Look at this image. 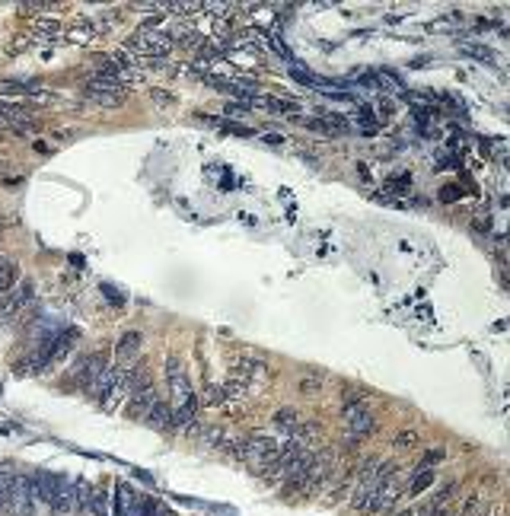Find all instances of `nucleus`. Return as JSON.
Instances as JSON below:
<instances>
[{
  "label": "nucleus",
  "instance_id": "nucleus-18",
  "mask_svg": "<svg viewBox=\"0 0 510 516\" xmlns=\"http://www.w3.org/2000/svg\"><path fill=\"white\" fill-rule=\"evenodd\" d=\"M13 471L0 469V516H10V484H13Z\"/></svg>",
  "mask_w": 510,
  "mask_h": 516
},
{
  "label": "nucleus",
  "instance_id": "nucleus-6",
  "mask_svg": "<svg viewBox=\"0 0 510 516\" xmlns=\"http://www.w3.org/2000/svg\"><path fill=\"white\" fill-rule=\"evenodd\" d=\"M322 443V427L319 424H297L287 433V449H303L310 452L312 446Z\"/></svg>",
  "mask_w": 510,
  "mask_h": 516
},
{
  "label": "nucleus",
  "instance_id": "nucleus-5",
  "mask_svg": "<svg viewBox=\"0 0 510 516\" xmlns=\"http://www.w3.org/2000/svg\"><path fill=\"white\" fill-rule=\"evenodd\" d=\"M157 401H159V399H157V389H153L150 382H144L140 389H134V392H131L125 414H128L131 420H144L147 414H150V408L157 405Z\"/></svg>",
  "mask_w": 510,
  "mask_h": 516
},
{
  "label": "nucleus",
  "instance_id": "nucleus-11",
  "mask_svg": "<svg viewBox=\"0 0 510 516\" xmlns=\"http://www.w3.org/2000/svg\"><path fill=\"white\" fill-rule=\"evenodd\" d=\"M121 99H125V93H108V89H99V86H86V102H93L99 108H118Z\"/></svg>",
  "mask_w": 510,
  "mask_h": 516
},
{
  "label": "nucleus",
  "instance_id": "nucleus-15",
  "mask_svg": "<svg viewBox=\"0 0 510 516\" xmlns=\"http://www.w3.org/2000/svg\"><path fill=\"white\" fill-rule=\"evenodd\" d=\"M134 488L131 484H118V491H115V516H128L134 507Z\"/></svg>",
  "mask_w": 510,
  "mask_h": 516
},
{
  "label": "nucleus",
  "instance_id": "nucleus-19",
  "mask_svg": "<svg viewBox=\"0 0 510 516\" xmlns=\"http://www.w3.org/2000/svg\"><path fill=\"white\" fill-rule=\"evenodd\" d=\"M427 488H434V469L414 471V475H412V484H408V494H424Z\"/></svg>",
  "mask_w": 510,
  "mask_h": 516
},
{
  "label": "nucleus",
  "instance_id": "nucleus-28",
  "mask_svg": "<svg viewBox=\"0 0 510 516\" xmlns=\"http://www.w3.org/2000/svg\"><path fill=\"white\" fill-rule=\"evenodd\" d=\"M35 32H38V35H51V38H55L57 35V23H55V19H42V23H35Z\"/></svg>",
  "mask_w": 510,
  "mask_h": 516
},
{
  "label": "nucleus",
  "instance_id": "nucleus-21",
  "mask_svg": "<svg viewBox=\"0 0 510 516\" xmlns=\"http://www.w3.org/2000/svg\"><path fill=\"white\" fill-rule=\"evenodd\" d=\"M93 494H96V491L89 488L86 481L76 484V507H80L83 513H86V510H93Z\"/></svg>",
  "mask_w": 510,
  "mask_h": 516
},
{
  "label": "nucleus",
  "instance_id": "nucleus-16",
  "mask_svg": "<svg viewBox=\"0 0 510 516\" xmlns=\"http://www.w3.org/2000/svg\"><path fill=\"white\" fill-rule=\"evenodd\" d=\"M169 13L176 16H195V13H204V0H172V4H163Z\"/></svg>",
  "mask_w": 510,
  "mask_h": 516
},
{
  "label": "nucleus",
  "instance_id": "nucleus-2",
  "mask_svg": "<svg viewBox=\"0 0 510 516\" xmlns=\"http://www.w3.org/2000/svg\"><path fill=\"white\" fill-rule=\"evenodd\" d=\"M35 299V284L32 280H26V284L13 287L10 293H4L0 297V322H10V319H16L19 312H26V306Z\"/></svg>",
  "mask_w": 510,
  "mask_h": 516
},
{
  "label": "nucleus",
  "instance_id": "nucleus-14",
  "mask_svg": "<svg viewBox=\"0 0 510 516\" xmlns=\"http://www.w3.org/2000/svg\"><path fill=\"white\" fill-rule=\"evenodd\" d=\"M147 424L150 427H159V430H163V427H172V408L166 405V401H157V405L150 408V414H147Z\"/></svg>",
  "mask_w": 510,
  "mask_h": 516
},
{
  "label": "nucleus",
  "instance_id": "nucleus-32",
  "mask_svg": "<svg viewBox=\"0 0 510 516\" xmlns=\"http://www.w3.org/2000/svg\"><path fill=\"white\" fill-rule=\"evenodd\" d=\"M380 115H382V118H392V115H395V105H392L389 99H380Z\"/></svg>",
  "mask_w": 510,
  "mask_h": 516
},
{
  "label": "nucleus",
  "instance_id": "nucleus-8",
  "mask_svg": "<svg viewBox=\"0 0 510 516\" xmlns=\"http://www.w3.org/2000/svg\"><path fill=\"white\" fill-rule=\"evenodd\" d=\"M61 478L64 475H51V471H32V475H29V488H32V494H35L38 500L51 507V500H55V491H57V484H61Z\"/></svg>",
  "mask_w": 510,
  "mask_h": 516
},
{
  "label": "nucleus",
  "instance_id": "nucleus-17",
  "mask_svg": "<svg viewBox=\"0 0 510 516\" xmlns=\"http://www.w3.org/2000/svg\"><path fill=\"white\" fill-rule=\"evenodd\" d=\"M96 35H99V32H96V29H93V25H89V23H86V19H76V23H74V25H70V35H67V38H70V42H80V45H89V42H93V38H96Z\"/></svg>",
  "mask_w": 510,
  "mask_h": 516
},
{
  "label": "nucleus",
  "instance_id": "nucleus-24",
  "mask_svg": "<svg viewBox=\"0 0 510 516\" xmlns=\"http://www.w3.org/2000/svg\"><path fill=\"white\" fill-rule=\"evenodd\" d=\"M443 459V449H431V452H424L421 456V462L414 465V471H427V469H434V462H440Z\"/></svg>",
  "mask_w": 510,
  "mask_h": 516
},
{
  "label": "nucleus",
  "instance_id": "nucleus-22",
  "mask_svg": "<svg viewBox=\"0 0 510 516\" xmlns=\"http://www.w3.org/2000/svg\"><path fill=\"white\" fill-rule=\"evenodd\" d=\"M459 51L472 55L475 61H491V57H494V51H491V48H482V45H472V42H463V45H459Z\"/></svg>",
  "mask_w": 510,
  "mask_h": 516
},
{
  "label": "nucleus",
  "instance_id": "nucleus-26",
  "mask_svg": "<svg viewBox=\"0 0 510 516\" xmlns=\"http://www.w3.org/2000/svg\"><path fill=\"white\" fill-rule=\"evenodd\" d=\"M220 127L223 131H230V134H239V137H252V127H246V125H236V121H220Z\"/></svg>",
  "mask_w": 510,
  "mask_h": 516
},
{
  "label": "nucleus",
  "instance_id": "nucleus-7",
  "mask_svg": "<svg viewBox=\"0 0 510 516\" xmlns=\"http://www.w3.org/2000/svg\"><path fill=\"white\" fill-rule=\"evenodd\" d=\"M140 344H144V335L140 331H125L115 344V367H131L140 354Z\"/></svg>",
  "mask_w": 510,
  "mask_h": 516
},
{
  "label": "nucleus",
  "instance_id": "nucleus-9",
  "mask_svg": "<svg viewBox=\"0 0 510 516\" xmlns=\"http://www.w3.org/2000/svg\"><path fill=\"white\" fill-rule=\"evenodd\" d=\"M51 367V357L45 354L42 348H35V350H29L26 357H19L16 360V376H35V373H45V369Z\"/></svg>",
  "mask_w": 510,
  "mask_h": 516
},
{
  "label": "nucleus",
  "instance_id": "nucleus-3",
  "mask_svg": "<svg viewBox=\"0 0 510 516\" xmlns=\"http://www.w3.org/2000/svg\"><path fill=\"white\" fill-rule=\"evenodd\" d=\"M74 344H76V331L74 328H57V331H48L38 348L51 357V363H57V360H64V357L74 350Z\"/></svg>",
  "mask_w": 510,
  "mask_h": 516
},
{
  "label": "nucleus",
  "instance_id": "nucleus-27",
  "mask_svg": "<svg viewBox=\"0 0 510 516\" xmlns=\"http://www.w3.org/2000/svg\"><path fill=\"white\" fill-rule=\"evenodd\" d=\"M319 386H322V379H319V376H303V379H300V392H303V395L319 392Z\"/></svg>",
  "mask_w": 510,
  "mask_h": 516
},
{
  "label": "nucleus",
  "instance_id": "nucleus-20",
  "mask_svg": "<svg viewBox=\"0 0 510 516\" xmlns=\"http://www.w3.org/2000/svg\"><path fill=\"white\" fill-rule=\"evenodd\" d=\"M271 420H274V427H280V430L290 433L293 427L300 424V414L293 411V408H280V411H274V418H271Z\"/></svg>",
  "mask_w": 510,
  "mask_h": 516
},
{
  "label": "nucleus",
  "instance_id": "nucleus-33",
  "mask_svg": "<svg viewBox=\"0 0 510 516\" xmlns=\"http://www.w3.org/2000/svg\"><path fill=\"white\" fill-rule=\"evenodd\" d=\"M153 99H157L159 105H172V102H176L169 93H163V89H153Z\"/></svg>",
  "mask_w": 510,
  "mask_h": 516
},
{
  "label": "nucleus",
  "instance_id": "nucleus-13",
  "mask_svg": "<svg viewBox=\"0 0 510 516\" xmlns=\"http://www.w3.org/2000/svg\"><path fill=\"white\" fill-rule=\"evenodd\" d=\"M16 280H19V265L10 258H0V297L10 293L16 287Z\"/></svg>",
  "mask_w": 510,
  "mask_h": 516
},
{
  "label": "nucleus",
  "instance_id": "nucleus-10",
  "mask_svg": "<svg viewBox=\"0 0 510 516\" xmlns=\"http://www.w3.org/2000/svg\"><path fill=\"white\" fill-rule=\"evenodd\" d=\"M74 507H76V484H70L67 478H61V484H57V491H55V500H51V510H55L57 516H64Z\"/></svg>",
  "mask_w": 510,
  "mask_h": 516
},
{
  "label": "nucleus",
  "instance_id": "nucleus-35",
  "mask_svg": "<svg viewBox=\"0 0 510 516\" xmlns=\"http://www.w3.org/2000/svg\"><path fill=\"white\" fill-rule=\"evenodd\" d=\"M456 195H459L456 188H443V191H440V197H443V201H453V197H456Z\"/></svg>",
  "mask_w": 510,
  "mask_h": 516
},
{
  "label": "nucleus",
  "instance_id": "nucleus-36",
  "mask_svg": "<svg viewBox=\"0 0 510 516\" xmlns=\"http://www.w3.org/2000/svg\"><path fill=\"white\" fill-rule=\"evenodd\" d=\"M0 229H4V217H0Z\"/></svg>",
  "mask_w": 510,
  "mask_h": 516
},
{
  "label": "nucleus",
  "instance_id": "nucleus-12",
  "mask_svg": "<svg viewBox=\"0 0 510 516\" xmlns=\"http://www.w3.org/2000/svg\"><path fill=\"white\" fill-rule=\"evenodd\" d=\"M249 102H252V105L268 108V112H274V115H280V112H293V108H297V102H290V99H278V96H261V93H255Z\"/></svg>",
  "mask_w": 510,
  "mask_h": 516
},
{
  "label": "nucleus",
  "instance_id": "nucleus-25",
  "mask_svg": "<svg viewBox=\"0 0 510 516\" xmlns=\"http://www.w3.org/2000/svg\"><path fill=\"white\" fill-rule=\"evenodd\" d=\"M153 513H157V503H153V500H137L128 516H153Z\"/></svg>",
  "mask_w": 510,
  "mask_h": 516
},
{
  "label": "nucleus",
  "instance_id": "nucleus-23",
  "mask_svg": "<svg viewBox=\"0 0 510 516\" xmlns=\"http://www.w3.org/2000/svg\"><path fill=\"white\" fill-rule=\"evenodd\" d=\"M220 401H227L223 382H220V386H208V389H204V405H220Z\"/></svg>",
  "mask_w": 510,
  "mask_h": 516
},
{
  "label": "nucleus",
  "instance_id": "nucleus-1",
  "mask_svg": "<svg viewBox=\"0 0 510 516\" xmlns=\"http://www.w3.org/2000/svg\"><path fill=\"white\" fill-rule=\"evenodd\" d=\"M108 367H112V363H108V357L102 354V350H96V354L80 357V360H76L74 367H70V379H76L89 395H93L96 386H99V379L106 376Z\"/></svg>",
  "mask_w": 510,
  "mask_h": 516
},
{
  "label": "nucleus",
  "instance_id": "nucleus-4",
  "mask_svg": "<svg viewBox=\"0 0 510 516\" xmlns=\"http://www.w3.org/2000/svg\"><path fill=\"white\" fill-rule=\"evenodd\" d=\"M344 427H348V437L363 440V437H370V433H373L376 420H373V414H370L367 408H361V405H344Z\"/></svg>",
  "mask_w": 510,
  "mask_h": 516
},
{
  "label": "nucleus",
  "instance_id": "nucleus-34",
  "mask_svg": "<svg viewBox=\"0 0 510 516\" xmlns=\"http://www.w3.org/2000/svg\"><path fill=\"white\" fill-rule=\"evenodd\" d=\"M227 115H242L246 112V102H227V108H223Z\"/></svg>",
  "mask_w": 510,
  "mask_h": 516
},
{
  "label": "nucleus",
  "instance_id": "nucleus-29",
  "mask_svg": "<svg viewBox=\"0 0 510 516\" xmlns=\"http://www.w3.org/2000/svg\"><path fill=\"white\" fill-rule=\"evenodd\" d=\"M408 185H412V176H399V178H392V182H389V191H405Z\"/></svg>",
  "mask_w": 510,
  "mask_h": 516
},
{
  "label": "nucleus",
  "instance_id": "nucleus-30",
  "mask_svg": "<svg viewBox=\"0 0 510 516\" xmlns=\"http://www.w3.org/2000/svg\"><path fill=\"white\" fill-rule=\"evenodd\" d=\"M102 293H106V297H108V299H112V303H115V306H118V303H125V297H121V293H118V290H115V287H112V284H102Z\"/></svg>",
  "mask_w": 510,
  "mask_h": 516
},
{
  "label": "nucleus",
  "instance_id": "nucleus-31",
  "mask_svg": "<svg viewBox=\"0 0 510 516\" xmlns=\"http://www.w3.org/2000/svg\"><path fill=\"white\" fill-rule=\"evenodd\" d=\"M395 446H399V449H405V446L412 449V446H414V433H399V437H395Z\"/></svg>",
  "mask_w": 510,
  "mask_h": 516
}]
</instances>
